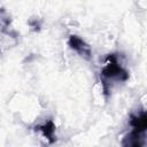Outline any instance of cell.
Here are the masks:
<instances>
[{
	"instance_id": "obj_2",
	"label": "cell",
	"mask_w": 147,
	"mask_h": 147,
	"mask_svg": "<svg viewBox=\"0 0 147 147\" xmlns=\"http://www.w3.org/2000/svg\"><path fill=\"white\" fill-rule=\"evenodd\" d=\"M68 45L70 46L71 49H74L76 53H78L82 57L90 60L92 56V49L88 44H86L80 37L76 34H71L68 39Z\"/></svg>"
},
{
	"instance_id": "obj_1",
	"label": "cell",
	"mask_w": 147,
	"mask_h": 147,
	"mask_svg": "<svg viewBox=\"0 0 147 147\" xmlns=\"http://www.w3.org/2000/svg\"><path fill=\"white\" fill-rule=\"evenodd\" d=\"M129 79V72L118 63L116 55L111 54L107 57V62L101 70V82L103 91L107 94L109 92L110 85L116 82H126Z\"/></svg>"
},
{
	"instance_id": "obj_4",
	"label": "cell",
	"mask_w": 147,
	"mask_h": 147,
	"mask_svg": "<svg viewBox=\"0 0 147 147\" xmlns=\"http://www.w3.org/2000/svg\"><path fill=\"white\" fill-rule=\"evenodd\" d=\"M37 130H40V131H42V133H44V136L51 141V142H53L54 141V132H55V126H54V124H53V122L52 121H48L47 123H45V124H42V125H40V126H38V129Z\"/></svg>"
},
{
	"instance_id": "obj_3",
	"label": "cell",
	"mask_w": 147,
	"mask_h": 147,
	"mask_svg": "<svg viewBox=\"0 0 147 147\" xmlns=\"http://www.w3.org/2000/svg\"><path fill=\"white\" fill-rule=\"evenodd\" d=\"M130 125L133 127V133L141 134L142 131L147 130V110L139 113L138 115H133L130 118Z\"/></svg>"
}]
</instances>
